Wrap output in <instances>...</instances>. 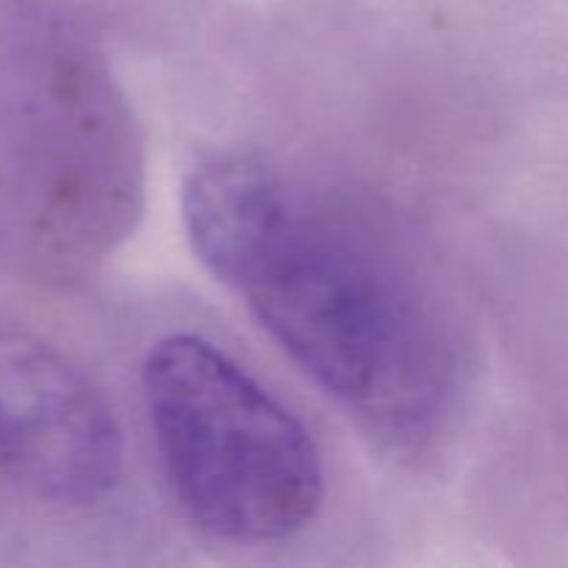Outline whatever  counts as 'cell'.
<instances>
[{
  "label": "cell",
  "mask_w": 568,
  "mask_h": 568,
  "mask_svg": "<svg viewBox=\"0 0 568 568\" xmlns=\"http://www.w3.org/2000/svg\"><path fill=\"white\" fill-rule=\"evenodd\" d=\"M14 128V183L37 247L70 266L111 255L142 216L144 150L103 55L75 42L37 50Z\"/></svg>",
  "instance_id": "3957f363"
},
{
  "label": "cell",
  "mask_w": 568,
  "mask_h": 568,
  "mask_svg": "<svg viewBox=\"0 0 568 568\" xmlns=\"http://www.w3.org/2000/svg\"><path fill=\"white\" fill-rule=\"evenodd\" d=\"M142 399L170 491L205 536L275 544L314 521L325 464L308 427L225 349L170 333L144 355Z\"/></svg>",
  "instance_id": "7a4b0ae2"
},
{
  "label": "cell",
  "mask_w": 568,
  "mask_h": 568,
  "mask_svg": "<svg viewBox=\"0 0 568 568\" xmlns=\"http://www.w3.org/2000/svg\"><path fill=\"white\" fill-rule=\"evenodd\" d=\"M181 216L200 264L322 392L394 444L436 425L449 394L447 347L369 227L239 150L189 166Z\"/></svg>",
  "instance_id": "6da1fadb"
},
{
  "label": "cell",
  "mask_w": 568,
  "mask_h": 568,
  "mask_svg": "<svg viewBox=\"0 0 568 568\" xmlns=\"http://www.w3.org/2000/svg\"><path fill=\"white\" fill-rule=\"evenodd\" d=\"M122 466V430L100 388L42 336L0 320V475L81 508L114 491Z\"/></svg>",
  "instance_id": "277c9868"
}]
</instances>
